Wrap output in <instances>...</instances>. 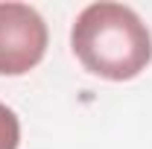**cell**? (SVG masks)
<instances>
[{"instance_id": "cell-1", "label": "cell", "mask_w": 152, "mask_h": 149, "mask_svg": "<svg viewBox=\"0 0 152 149\" xmlns=\"http://www.w3.org/2000/svg\"><path fill=\"white\" fill-rule=\"evenodd\" d=\"M70 47L88 73L108 82H129L152 61V32L132 6L91 3L70 29Z\"/></svg>"}, {"instance_id": "cell-2", "label": "cell", "mask_w": 152, "mask_h": 149, "mask_svg": "<svg viewBox=\"0 0 152 149\" xmlns=\"http://www.w3.org/2000/svg\"><path fill=\"white\" fill-rule=\"evenodd\" d=\"M47 23L26 3H0V76H23L47 53Z\"/></svg>"}, {"instance_id": "cell-3", "label": "cell", "mask_w": 152, "mask_h": 149, "mask_svg": "<svg viewBox=\"0 0 152 149\" xmlns=\"http://www.w3.org/2000/svg\"><path fill=\"white\" fill-rule=\"evenodd\" d=\"M20 143V120L6 102H0V149H18Z\"/></svg>"}]
</instances>
